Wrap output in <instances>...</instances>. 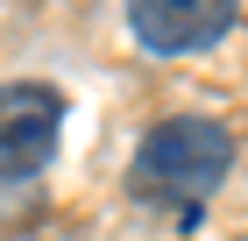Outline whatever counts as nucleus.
Segmentation results:
<instances>
[{
  "label": "nucleus",
  "mask_w": 248,
  "mask_h": 241,
  "mask_svg": "<svg viewBox=\"0 0 248 241\" xmlns=\"http://www.w3.org/2000/svg\"><path fill=\"white\" fill-rule=\"evenodd\" d=\"M241 0H128V36L149 57H191L234 29Z\"/></svg>",
  "instance_id": "3"
},
{
  "label": "nucleus",
  "mask_w": 248,
  "mask_h": 241,
  "mask_svg": "<svg viewBox=\"0 0 248 241\" xmlns=\"http://www.w3.org/2000/svg\"><path fill=\"white\" fill-rule=\"evenodd\" d=\"M64 135V93L57 85H0V177H36L50 156H57Z\"/></svg>",
  "instance_id": "2"
},
{
  "label": "nucleus",
  "mask_w": 248,
  "mask_h": 241,
  "mask_svg": "<svg viewBox=\"0 0 248 241\" xmlns=\"http://www.w3.org/2000/svg\"><path fill=\"white\" fill-rule=\"evenodd\" d=\"M227 170H234V135L220 121H206V113H170V121H156L142 135V149L128 163V192L191 227L199 206L227 185Z\"/></svg>",
  "instance_id": "1"
}]
</instances>
